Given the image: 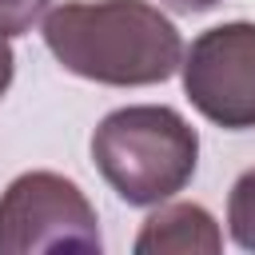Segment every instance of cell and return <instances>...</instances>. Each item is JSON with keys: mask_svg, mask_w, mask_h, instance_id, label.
Segmentation results:
<instances>
[{"mask_svg": "<svg viewBox=\"0 0 255 255\" xmlns=\"http://www.w3.org/2000/svg\"><path fill=\"white\" fill-rule=\"evenodd\" d=\"M56 64L104 88H151L179 72L183 36L147 0H68L44 16Z\"/></svg>", "mask_w": 255, "mask_h": 255, "instance_id": "1", "label": "cell"}, {"mask_svg": "<svg viewBox=\"0 0 255 255\" xmlns=\"http://www.w3.org/2000/svg\"><path fill=\"white\" fill-rule=\"evenodd\" d=\"M92 163L128 207H155L191 183L199 131L167 104H128L96 124Z\"/></svg>", "mask_w": 255, "mask_h": 255, "instance_id": "2", "label": "cell"}, {"mask_svg": "<svg viewBox=\"0 0 255 255\" xmlns=\"http://www.w3.org/2000/svg\"><path fill=\"white\" fill-rule=\"evenodd\" d=\"M100 255V215L84 187L60 171H24L0 191V255Z\"/></svg>", "mask_w": 255, "mask_h": 255, "instance_id": "3", "label": "cell"}, {"mask_svg": "<svg viewBox=\"0 0 255 255\" xmlns=\"http://www.w3.org/2000/svg\"><path fill=\"white\" fill-rule=\"evenodd\" d=\"M179 76H183V96L207 124L223 131H251L255 128V20H227L203 28L191 44H183Z\"/></svg>", "mask_w": 255, "mask_h": 255, "instance_id": "4", "label": "cell"}, {"mask_svg": "<svg viewBox=\"0 0 255 255\" xmlns=\"http://www.w3.org/2000/svg\"><path fill=\"white\" fill-rule=\"evenodd\" d=\"M131 251L135 255H219L223 231H219V223L207 207L163 199L143 219Z\"/></svg>", "mask_w": 255, "mask_h": 255, "instance_id": "5", "label": "cell"}, {"mask_svg": "<svg viewBox=\"0 0 255 255\" xmlns=\"http://www.w3.org/2000/svg\"><path fill=\"white\" fill-rule=\"evenodd\" d=\"M227 235L239 251L255 255V167H247L227 191Z\"/></svg>", "mask_w": 255, "mask_h": 255, "instance_id": "6", "label": "cell"}, {"mask_svg": "<svg viewBox=\"0 0 255 255\" xmlns=\"http://www.w3.org/2000/svg\"><path fill=\"white\" fill-rule=\"evenodd\" d=\"M48 12V0H0V36H24Z\"/></svg>", "mask_w": 255, "mask_h": 255, "instance_id": "7", "label": "cell"}, {"mask_svg": "<svg viewBox=\"0 0 255 255\" xmlns=\"http://www.w3.org/2000/svg\"><path fill=\"white\" fill-rule=\"evenodd\" d=\"M12 76H16V52H12L8 36H0V100L8 96V88H12Z\"/></svg>", "mask_w": 255, "mask_h": 255, "instance_id": "8", "label": "cell"}, {"mask_svg": "<svg viewBox=\"0 0 255 255\" xmlns=\"http://www.w3.org/2000/svg\"><path fill=\"white\" fill-rule=\"evenodd\" d=\"M163 8H171V12H179V16H199V12H211L219 0H159Z\"/></svg>", "mask_w": 255, "mask_h": 255, "instance_id": "9", "label": "cell"}]
</instances>
